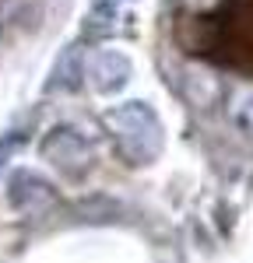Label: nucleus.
I'll return each mask as SVG.
<instances>
[{"label":"nucleus","mask_w":253,"mask_h":263,"mask_svg":"<svg viewBox=\"0 0 253 263\" xmlns=\"http://www.w3.org/2000/svg\"><path fill=\"white\" fill-rule=\"evenodd\" d=\"M172 35L193 60L253 78V0H218L208 11H183Z\"/></svg>","instance_id":"obj_1"},{"label":"nucleus","mask_w":253,"mask_h":263,"mask_svg":"<svg viewBox=\"0 0 253 263\" xmlns=\"http://www.w3.org/2000/svg\"><path fill=\"white\" fill-rule=\"evenodd\" d=\"M105 123H109L113 137L120 144V151H123L134 165H144L158 155V147H162V130H158V120L151 116V109H144L141 102H130L123 109L109 112Z\"/></svg>","instance_id":"obj_2"},{"label":"nucleus","mask_w":253,"mask_h":263,"mask_svg":"<svg viewBox=\"0 0 253 263\" xmlns=\"http://www.w3.org/2000/svg\"><path fill=\"white\" fill-rule=\"evenodd\" d=\"M84 70H88V78L95 81L99 91H113V88H120V84L127 81L130 63H127L123 53H113V49H109V53H95Z\"/></svg>","instance_id":"obj_3"},{"label":"nucleus","mask_w":253,"mask_h":263,"mask_svg":"<svg viewBox=\"0 0 253 263\" xmlns=\"http://www.w3.org/2000/svg\"><path fill=\"white\" fill-rule=\"evenodd\" d=\"M225 116L239 134L253 137V84H243V88L232 91L229 102H225Z\"/></svg>","instance_id":"obj_4"}]
</instances>
